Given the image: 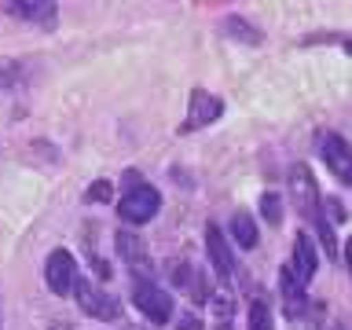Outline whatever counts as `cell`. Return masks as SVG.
Masks as SVG:
<instances>
[{"mask_svg": "<svg viewBox=\"0 0 352 330\" xmlns=\"http://www.w3.org/2000/svg\"><path fill=\"white\" fill-rule=\"evenodd\" d=\"M224 33L228 37H239V41H246V44H261V30H253L246 19H239V15H231L224 22Z\"/></svg>", "mask_w": 352, "mask_h": 330, "instance_id": "cell-15", "label": "cell"}, {"mask_svg": "<svg viewBox=\"0 0 352 330\" xmlns=\"http://www.w3.org/2000/svg\"><path fill=\"white\" fill-rule=\"evenodd\" d=\"M261 213H264L268 224H283V198L275 195V191H268V195L261 198Z\"/></svg>", "mask_w": 352, "mask_h": 330, "instance_id": "cell-17", "label": "cell"}, {"mask_svg": "<svg viewBox=\"0 0 352 330\" xmlns=\"http://www.w3.org/2000/svg\"><path fill=\"white\" fill-rule=\"evenodd\" d=\"M132 301H136V308L151 319V323H169V316H173V297L165 294L162 286L140 283L136 294H132Z\"/></svg>", "mask_w": 352, "mask_h": 330, "instance_id": "cell-6", "label": "cell"}, {"mask_svg": "<svg viewBox=\"0 0 352 330\" xmlns=\"http://www.w3.org/2000/svg\"><path fill=\"white\" fill-rule=\"evenodd\" d=\"M231 239L239 242V250H253L257 246V224L250 213H235L231 217Z\"/></svg>", "mask_w": 352, "mask_h": 330, "instance_id": "cell-13", "label": "cell"}, {"mask_svg": "<svg viewBox=\"0 0 352 330\" xmlns=\"http://www.w3.org/2000/svg\"><path fill=\"white\" fill-rule=\"evenodd\" d=\"M19 81H26V63H19V59H0V92L15 88Z\"/></svg>", "mask_w": 352, "mask_h": 330, "instance_id": "cell-14", "label": "cell"}, {"mask_svg": "<svg viewBox=\"0 0 352 330\" xmlns=\"http://www.w3.org/2000/svg\"><path fill=\"white\" fill-rule=\"evenodd\" d=\"M74 279H77L74 257L66 250H55L52 257H48V264H44V283H48V290L63 297V294L74 290Z\"/></svg>", "mask_w": 352, "mask_h": 330, "instance_id": "cell-7", "label": "cell"}, {"mask_svg": "<svg viewBox=\"0 0 352 330\" xmlns=\"http://www.w3.org/2000/svg\"><path fill=\"white\" fill-rule=\"evenodd\" d=\"M312 224L319 228V239H323V246H327V253H330V257H338V239H334V228L327 224V213H319V217L312 220Z\"/></svg>", "mask_w": 352, "mask_h": 330, "instance_id": "cell-18", "label": "cell"}, {"mask_svg": "<svg viewBox=\"0 0 352 330\" xmlns=\"http://www.w3.org/2000/svg\"><path fill=\"white\" fill-rule=\"evenodd\" d=\"M224 114V103H220L217 96H209L206 88H195L191 99H187V118L180 121V136H187V132H198L206 125H213V121Z\"/></svg>", "mask_w": 352, "mask_h": 330, "instance_id": "cell-3", "label": "cell"}, {"mask_svg": "<svg viewBox=\"0 0 352 330\" xmlns=\"http://www.w3.org/2000/svg\"><path fill=\"white\" fill-rule=\"evenodd\" d=\"M279 294H283V312L290 319H297L305 312V286L290 275V268L279 272Z\"/></svg>", "mask_w": 352, "mask_h": 330, "instance_id": "cell-12", "label": "cell"}, {"mask_svg": "<svg viewBox=\"0 0 352 330\" xmlns=\"http://www.w3.org/2000/svg\"><path fill=\"white\" fill-rule=\"evenodd\" d=\"M176 330H202V319H198L195 312H180V319H176Z\"/></svg>", "mask_w": 352, "mask_h": 330, "instance_id": "cell-21", "label": "cell"}, {"mask_svg": "<svg viewBox=\"0 0 352 330\" xmlns=\"http://www.w3.org/2000/svg\"><path fill=\"white\" fill-rule=\"evenodd\" d=\"M52 330H70V327H66V323H63V327H52Z\"/></svg>", "mask_w": 352, "mask_h": 330, "instance_id": "cell-22", "label": "cell"}, {"mask_svg": "<svg viewBox=\"0 0 352 330\" xmlns=\"http://www.w3.org/2000/svg\"><path fill=\"white\" fill-rule=\"evenodd\" d=\"M118 253H121V261H125L129 275L136 279V286L154 279L151 253H147V246H143V239L136 235V231H118Z\"/></svg>", "mask_w": 352, "mask_h": 330, "instance_id": "cell-1", "label": "cell"}, {"mask_svg": "<svg viewBox=\"0 0 352 330\" xmlns=\"http://www.w3.org/2000/svg\"><path fill=\"white\" fill-rule=\"evenodd\" d=\"M206 246H209V261H213L217 275L224 283H231V275H235V257H231V250H228V242H224V235H220L217 224L206 228Z\"/></svg>", "mask_w": 352, "mask_h": 330, "instance_id": "cell-10", "label": "cell"}, {"mask_svg": "<svg viewBox=\"0 0 352 330\" xmlns=\"http://www.w3.org/2000/svg\"><path fill=\"white\" fill-rule=\"evenodd\" d=\"M88 202H110V184L107 180H96L92 187H88Z\"/></svg>", "mask_w": 352, "mask_h": 330, "instance_id": "cell-20", "label": "cell"}, {"mask_svg": "<svg viewBox=\"0 0 352 330\" xmlns=\"http://www.w3.org/2000/svg\"><path fill=\"white\" fill-rule=\"evenodd\" d=\"M162 209V195L154 191L151 184H136L132 191L121 195V202H118V213L121 220H132V224H143V220H151L154 213Z\"/></svg>", "mask_w": 352, "mask_h": 330, "instance_id": "cell-2", "label": "cell"}, {"mask_svg": "<svg viewBox=\"0 0 352 330\" xmlns=\"http://www.w3.org/2000/svg\"><path fill=\"white\" fill-rule=\"evenodd\" d=\"M74 290H77V305L92 319H118V301L107 290H99L92 279H74Z\"/></svg>", "mask_w": 352, "mask_h": 330, "instance_id": "cell-5", "label": "cell"}, {"mask_svg": "<svg viewBox=\"0 0 352 330\" xmlns=\"http://www.w3.org/2000/svg\"><path fill=\"white\" fill-rule=\"evenodd\" d=\"M316 268H319V253H316V246H312V239H308V235H297V239H294L290 275H294L301 286H308V283H312V275H316Z\"/></svg>", "mask_w": 352, "mask_h": 330, "instance_id": "cell-9", "label": "cell"}, {"mask_svg": "<svg viewBox=\"0 0 352 330\" xmlns=\"http://www.w3.org/2000/svg\"><path fill=\"white\" fill-rule=\"evenodd\" d=\"M209 305H213V312H217L220 319L231 316V297H228V294H213V290H209Z\"/></svg>", "mask_w": 352, "mask_h": 330, "instance_id": "cell-19", "label": "cell"}, {"mask_svg": "<svg viewBox=\"0 0 352 330\" xmlns=\"http://www.w3.org/2000/svg\"><path fill=\"white\" fill-rule=\"evenodd\" d=\"M250 330H275L272 327V308L264 301H253L250 305Z\"/></svg>", "mask_w": 352, "mask_h": 330, "instance_id": "cell-16", "label": "cell"}, {"mask_svg": "<svg viewBox=\"0 0 352 330\" xmlns=\"http://www.w3.org/2000/svg\"><path fill=\"white\" fill-rule=\"evenodd\" d=\"M319 154H323V162L330 165V173H334L341 184L352 180V169H349V143L341 140L338 132H323V136H319Z\"/></svg>", "mask_w": 352, "mask_h": 330, "instance_id": "cell-8", "label": "cell"}, {"mask_svg": "<svg viewBox=\"0 0 352 330\" xmlns=\"http://www.w3.org/2000/svg\"><path fill=\"white\" fill-rule=\"evenodd\" d=\"M290 198H294L297 213H301L305 220H316L319 213H323V206H319V191H316V180H312V173H308V165H301V162L290 169Z\"/></svg>", "mask_w": 352, "mask_h": 330, "instance_id": "cell-4", "label": "cell"}, {"mask_svg": "<svg viewBox=\"0 0 352 330\" xmlns=\"http://www.w3.org/2000/svg\"><path fill=\"white\" fill-rule=\"evenodd\" d=\"M4 15H15L22 22H44V26H52L55 15H59V8L48 4V0H11V4H4Z\"/></svg>", "mask_w": 352, "mask_h": 330, "instance_id": "cell-11", "label": "cell"}]
</instances>
